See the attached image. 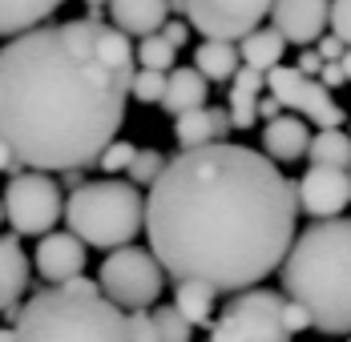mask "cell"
I'll return each mask as SVG.
<instances>
[{"label":"cell","mask_w":351,"mask_h":342,"mask_svg":"<svg viewBox=\"0 0 351 342\" xmlns=\"http://www.w3.org/2000/svg\"><path fill=\"white\" fill-rule=\"evenodd\" d=\"M174 137L182 149H206L214 145V117L210 109H194V113H182L174 121Z\"/></svg>","instance_id":"24"},{"label":"cell","mask_w":351,"mask_h":342,"mask_svg":"<svg viewBox=\"0 0 351 342\" xmlns=\"http://www.w3.org/2000/svg\"><path fill=\"white\" fill-rule=\"evenodd\" d=\"M33 262L45 282L65 286L73 278H81V270H85V241L77 238L73 230H53L49 238L36 241Z\"/></svg>","instance_id":"13"},{"label":"cell","mask_w":351,"mask_h":342,"mask_svg":"<svg viewBox=\"0 0 351 342\" xmlns=\"http://www.w3.org/2000/svg\"><path fill=\"white\" fill-rule=\"evenodd\" d=\"M263 89H267V77L243 68L234 81H230V93H226V109L234 117V129H250L258 121V101H263Z\"/></svg>","instance_id":"19"},{"label":"cell","mask_w":351,"mask_h":342,"mask_svg":"<svg viewBox=\"0 0 351 342\" xmlns=\"http://www.w3.org/2000/svg\"><path fill=\"white\" fill-rule=\"evenodd\" d=\"M258 117H263L267 125H271V121H279V117H282V101H279V97H263V101H258Z\"/></svg>","instance_id":"38"},{"label":"cell","mask_w":351,"mask_h":342,"mask_svg":"<svg viewBox=\"0 0 351 342\" xmlns=\"http://www.w3.org/2000/svg\"><path fill=\"white\" fill-rule=\"evenodd\" d=\"M174 57H178V49L162 33L138 40V61H141V68H149V73H166V68L174 65Z\"/></svg>","instance_id":"26"},{"label":"cell","mask_w":351,"mask_h":342,"mask_svg":"<svg viewBox=\"0 0 351 342\" xmlns=\"http://www.w3.org/2000/svg\"><path fill=\"white\" fill-rule=\"evenodd\" d=\"M166 89H170V73L141 68L138 77H134V101L138 105H162L166 101Z\"/></svg>","instance_id":"28"},{"label":"cell","mask_w":351,"mask_h":342,"mask_svg":"<svg viewBox=\"0 0 351 342\" xmlns=\"http://www.w3.org/2000/svg\"><path fill=\"white\" fill-rule=\"evenodd\" d=\"M97 282H101V294H106L117 310L138 314V310H149L162 298L166 270H162V262H158L149 250L125 246V250H113L106 262H101Z\"/></svg>","instance_id":"7"},{"label":"cell","mask_w":351,"mask_h":342,"mask_svg":"<svg viewBox=\"0 0 351 342\" xmlns=\"http://www.w3.org/2000/svg\"><path fill=\"white\" fill-rule=\"evenodd\" d=\"M162 36H166V40H170L174 49H182V44L190 40V25H182V21H170V25L162 29Z\"/></svg>","instance_id":"37"},{"label":"cell","mask_w":351,"mask_h":342,"mask_svg":"<svg viewBox=\"0 0 351 342\" xmlns=\"http://www.w3.org/2000/svg\"><path fill=\"white\" fill-rule=\"evenodd\" d=\"M134 44L109 21H49L0 49V141L33 173L97 166L134 97Z\"/></svg>","instance_id":"2"},{"label":"cell","mask_w":351,"mask_h":342,"mask_svg":"<svg viewBox=\"0 0 351 342\" xmlns=\"http://www.w3.org/2000/svg\"><path fill=\"white\" fill-rule=\"evenodd\" d=\"M339 65H343V73H348V81H351V49H348V57H343Z\"/></svg>","instance_id":"42"},{"label":"cell","mask_w":351,"mask_h":342,"mask_svg":"<svg viewBox=\"0 0 351 342\" xmlns=\"http://www.w3.org/2000/svg\"><path fill=\"white\" fill-rule=\"evenodd\" d=\"M57 16V0H25V4H16V0H0V36H25L40 29V25H49Z\"/></svg>","instance_id":"20"},{"label":"cell","mask_w":351,"mask_h":342,"mask_svg":"<svg viewBox=\"0 0 351 342\" xmlns=\"http://www.w3.org/2000/svg\"><path fill=\"white\" fill-rule=\"evenodd\" d=\"M109 25L125 36H154L170 25V4L158 0H113L109 4Z\"/></svg>","instance_id":"15"},{"label":"cell","mask_w":351,"mask_h":342,"mask_svg":"<svg viewBox=\"0 0 351 342\" xmlns=\"http://www.w3.org/2000/svg\"><path fill=\"white\" fill-rule=\"evenodd\" d=\"M0 173H8V181H12V177H21V173H29V166L8 149V141H0Z\"/></svg>","instance_id":"34"},{"label":"cell","mask_w":351,"mask_h":342,"mask_svg":"<svg viewBox=\"0 0 351 342\" xmlns=\"http://www.w3.org/2000/svg\"><path fill=\"white\" fill-rule=\"evenodd\" d=\"M210 117H214V145H230V133H234V117H230V109H226V105H214Z\"/></svg>","instance_id":"31"},{"label":"cell","mask_w":351,"mask_h":342,"mask_svg":"<svg viewBox=\"0 0 351 342\" xmlns=\"http://www.w3.org/2000/svg\"><path fill=\"white\" fill-rule=\"evenodd\" d=\"M311 166H327V170L351 173V133L343 129H319L311 137Z\"/></svg>","instance_id":"22"},{"label":"cell","mask_w":351,"mask_h":342,"mask_svg":"<svg viewBox=\"0 0 351 342\" xmlns=\"http://www.w3.org/2000/svg\"><path fill=\"white\" fill-rule=\"evenodd\" d=\"M258 133H263V153L271 161H299V157H307L311 153V137H315L307 129V121L295 117V113H282L279 121L263 125Z\"/></svg>","instance_id":"14"},{"label":"cell","mask_w":351,"mask_h":342,"mask_svg":"<svg viewBox=\"0 0 351 342\" xmlns=\"http://www.w3.org/2000/svg\"><path fill=\"white\" fill-rule=\"evenodd\" d=\"M61 185H65L69 194H77L81 185H89V181H85V170H69V173H61Z\"/></svg>","instance_id":"40"},{"label":"cell","mask_w":351,"mask_h":342,"mask_svg":"<svg viewBox=\"0 0 351 342\" xmlns=\"http://www.w3.org/2000/svg\"><path fill=\"white\" fill-rule=\"evenodd\" d=\"M166 166H170V157H166L162 149H138V161L130 166V181H134L138 189H154V185L162 181Z\"/></svg>","instance_id":"25"},{"label":"cell","mask_w":351,"mask_h":342,"mask_svg":"<svg viewBox=\"0 0 351 342\" xmlns=\"http://www.w3.org/2000/svg\"><path fill=\"white\" fill-rule=\"evenodd\" d=\"M12 330L16 342H134L125 310L106 294H81L73 286L36 290Z\"/></svg>","instance_id":"4"},{"label":"cell","mask_w":351,"mask_h":342,"mask_svg":"<svg viewBox=\"0 0 351 342\" xmlns=\"http://www.w3.org/2000/svg\"><path fill=\"white\" fill-rule=\"evenodd\" d=\"M149 314H154V326H158V339L162 342H190L194 339V326L178 314L174 302L170 306H154Z\"/></svg>","instance_id":"27"},{"label":"cell","mask_w":351,"mask_h":342,"mask_svg":"<svg viewBox=\"0 0 351 342\" xmlns=\"http://www.w3.org/2000/svg\"><path fill=\"white\" fill-rule=\"evenodd\" d=\"M243 53V68H254L263 77H271L275 68H282V53H287V36L275 29V25H263L258 33H250L239 44Z\"/></svg>","instance_id":"18"},{"label":"cell","mask_w":351,"mask_h":342,"mask_svg":"<svg viewBox=\"0 0 351 342\" xmlns=\"http://www.w3.org/2000/svg\"><path fill=\"white\" fill-rule=\"evenodd\" d=\"M162 109L170 113V117H182V113H194V109H210L206 105V77L198 73L194 65H182L170 73V89H166V101Z\"/></svg>","instance_id":"17"},{"label":"cell","mask_w":351,"mask_h":342,"mask_svg":"<svg viewBox=\"0 0 351 342\" xmlns=\"http://www.w3.org/2000/svg\"><path fill=\"white\" fill-rule=\"evenodd\" d=\"M348 342H351V339H348Z\"/></svg>","instance_id":"44"},{"label":"cell","mask_w":351,"mask_h":342,"mask_svg":"<svg viewBox=\"0 0 351 342\" xmlns=\"http://www.w3.org/2000/svg\"><path fill=\"white\" fill-rule=\"evenodd\" d=\"M0 342H16V330L12 326H0Z\"/></svg>","instance_id":"41"},{"label":"cell","mask_w":351,"mask_h":342,"mask_svg":"<svg viewBox=\"0 0 351 342\" xmlns=\"http://www.w3.org/2000/svg\"><path fill=\"white\" fill-rule=\"evenodd\" d=\"M323 65H327V61H323V57H319L315 49H299V73H303V77H311V81H319V73H323Z\"/></svg>","instance_id":"35"},{"label":"cell","mask_w":351,"mask_h":342,"mask_svg":"<svg viewBox=\"0 0 351 342\" xmlns=\"http://www.w3.org/2000/svg\"><path fill=\"white\" fill-rule=\"evenodd\" d=\"M65 222L85 246L125 250L145 230V198L134 181H89L65 202Z\"/></svg>","instance_id":"5"},{"label":"cell","mask_w":351,"mask_h":342,"mask_svg":"<svg viewBox=\"0 0 351 342\" xmlns=\"http://www.w3.org/2000/svg\"><path fill=\"white\" fill-rule=\"evenodd\" d=\"M271 25L287 36V44L311 49V44H319L327 36L331 4H319V0H279V4H271Z\"/></svg>","instance_id":"12"},{"label":"cell","mask_w":351,"mask_h":342,"mask_svg":"<svg viewBox=\"0 0 351 342\" xmlns=\"http://www.w3.org/2000/svg\"><path fill=\"white\" fill-rule=\"evenodd\" d=\"M287 294L279 290H243L218 310L210 342H291Z\"/></svg>","instance_id":"6"},{"label":"cell","mask_w":351,"mask_h":342,"mask_svg":"<svg viewBox=\"0 0 351 342\" xmlns=\"http://www.w3.org/2000/svg\"><path fill=\"white\" fill-rule=\"evenodd\" d=\"M130 330H134V342H162L158 326H154V314H145V310L130 314Z\"/></svg>","instance_id":"32"},{"label":"cell","mask_w":351,"mask_h":342,"mask_svg":"<svg viewBox=\"0 0 351 342\" xmlns=\"http://www.w3.org/2000/svg\"><path fill=\"white\" fill-rule=\"evenodd\" d=\"M170 12H182L206 40L222 44H243L250 33L263 29V21L271 16V4H222V0H170Z\"/></svg>","instance_id":"9"},{"label":"cell","mask_w":351,"mask_h":342,"mask_svg":"<svg viewBox=\"0 0 351 342\" xmlns=\"http://www.w3.org/2000/svg\"><path fill=\"white\" fill-rule=\"evenodd\" d=\"M174 306L190 326H214V290L198 282H182L174 286Z\"/></svg>","instance_id":"23"},{"label":"cell","mask_w":351,"mask_h":342,"mask_svg":"<svg viewBox=\"0 0 351 342\" xmlns=\"http://www.w3.org/2000/svg\"><path fill=\"white\" fill-rule=\"evenodd\" d=\"M267 85H271V97L282 101V109H291L295 117H311L319 129H339V125L348 121L343 105L331 97V89H327L323 81L303 77L295 65L275 68V73L267 77Z\"/></svg>","instance_id":"10"},{"label":"cell","mask_w":351,"mask_h":342,"mask_svg":"<svg viewBox=\"0 0 351 342\" xmlns=\"http://www.w3.org/2000/svg\"><path fill=\"white\" fill-rule=\"evenodd\" d=\"M319 81H323L327 89H335V85H343V81H348V73H343V65H323Z\"/></svg>","instance_id":"39"},{"label":"cell","mask_w":351,"mask_h":342,"mask_svg":"<svg viewBox=\"0 0 351 342\" xmlns=\"http://www.w3.org/2000/svg\"><path fill=\"white\" fill-rule=\"evenodd\" d=\"M315 53L323 57V61H327V65H339V61L348 57V44H343V40H339L335 33H327V36H323V40L315 44Z\"/></svg>","instance_id":"33"},{"label":"cell","mask_w":351,"mask_h":342,"mask_svg":"<svg viewBox=\"0 0 351 342\" xmlns=\"http://www.w3.org/2000/svg\"><path fill=\"white\" fill-rule=\"evenodd\" d=\"M299 222V185L258 149L206 145L170 157L145 194V238L162 270L206 290L243 294L282 270Z\"/></svg>","instance_id":"1"},{"label":"cell","mask_w":351,"mask_h":342,"mask_svg":"<svg viewBox=\"0 0 351 342\" xmlns=\"http://www.w3.org/2000/svg\"><path fill=\"white\" fill-rule=\"evenodd\" d=\"M331 33H335V36H339V40L351 49V0L331 4Z\"/></svg>","instance_id":"30"},{"label":"cell","mask_w":351,"mask_h":342,"mask_svg":"<svg viewBox=\"0 0 351 342\" xmlns=\"http://www.w3.org/2000/svg\"><path fill=\"white\" fill-rule=\"evenodd\" d=\"M287 326H291V334H303V330H311V314L299 302H287Z\"/></svg>","instance_id":"36"},{"label":"cell","mask_w":351,"mask_h":342,"mask_svg":"<svg viewBox=\"0 0 351 342\" xmlns=\"http://www.w3.org/2000/svg\"><path fill=\"white\" fill-rule=\"evenodd\" d=\"M0 226H4V198H0Z\"/></svg>","instance_id":"43"},{"label":"cell","mask_w":351,"mask_h":342,"mask_svg":"<svg viewBox=\"0 0 351 342\" xmlns=\"http://www.w3.org/2000/svg\"><path fill=\"white\" fill-rule=\"evenodd\" d=\"M194 68L206 81H234L243 73V53L239 44H222V40H202L194 49Z\"/></svg>","instance_id":"21"},{"label":"cell","mask_w":351,"mask_h":342,"mask_svg":"<svg viewBox=\"0 0 351 342\" xmlns=\"http://www.w3.org/2000/svg\"><path fill=\"white\" fill-rule=\"evenodd\" d=\"M134 161H138V145H130V141H113L106 153H101V161H97V166H101L106 173H121V170L130 173Z\"/></svg>","instance_id":"29"},{"label":"cell","mask_w":351,"mask_h":342,"mask_svg":"<svg viewBox=\"0 0 351 342\" xmlns=\"http://www.w3.org/2000/svg\"><path fill=\"white\" fill-rule=\"evenodd\" d=\"M282 294L311 314V330L351 339V218L299 230L279 270Z\"/></svg>","instance_id":"3"},{"label":"cell","mask_w":351,"mask_h":342,"mask_svg":"<svg viewBox=\"0 0 351 342\" xmlns=\"http://www.w3.org/2000/svg\"><path fill=\"white\" fill-rule=\"evenodd\" d=\"M29 290V258L16 234H0V314L21 306V294Z\"/></svg>","instance_id":"16"},{"label":"cell","mask_w":351,"mask_h":342,"mask_svg":"<svg viewBox=\"0 0 351 342\" xmlns=\"http://www.w3.org/2000/svg\"><path fill=\"white\" fill-rule=\"evenodd\" d=\"M65 202H61V181L49 173H21L4 189V218L16 230V238H49L53 226L61 222Z\"/></svg>","instance_id":"8"},{"label":"cell","mask_w":351,"mask_h":342,"mask_svg":"<svg viewBox=\"0 0 351 342\" xmlns=\"http://www.w3.org/2000/svg\"><path fill=\"white\" fill-rule=\"evenodd\" d=\"M299 209L315 222H331L343 213V205L351 202V173L327 170V166H311L299 181Z\"/></svg>","instance_id":"11"}]
</instances>
